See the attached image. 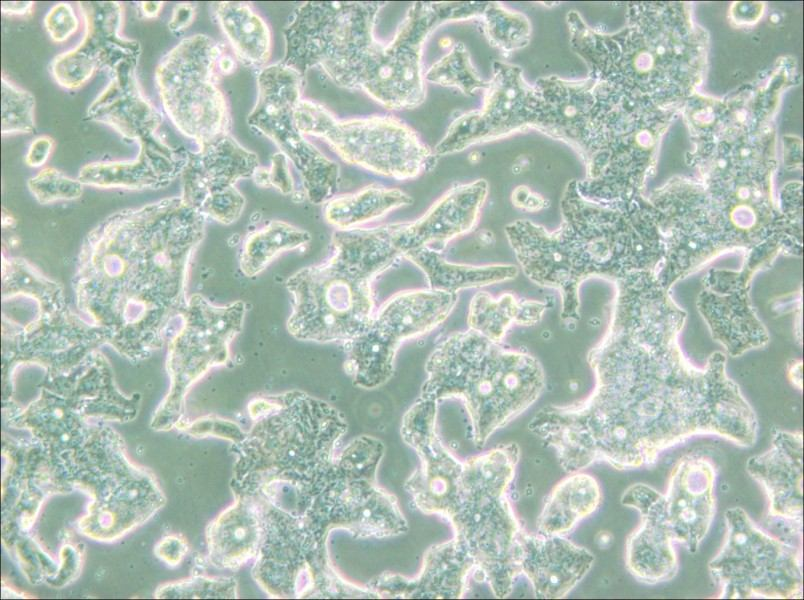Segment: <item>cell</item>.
<instances>
[{
	"mask_svg": "<svg viewBox=\"0 0 804 600\" xmlns=\"http://www.w3.org/2000/svg\"><path fill=\"white\" fill-rule=\"evenodd\" d=\"M597 384L582 401L539 410L528 424L565 472L596 463L650 467L666 450L697 436L751 447L758 421L738 388L718 374L626 371L601 351L591 356Z\"/></svg>",
	"mask_w": 804,
	"mask_h": 600,
	"instance_id": "6da1fadb",
	"label": "cell"
},
{
	"mask_svg": "<svg viewBox=\"0 0 804 600\" xmlns=\"http://www.w3.org/2000/svg\"><path fill=\"white\" fill-rule=\"evenodd\" d=\"M438 402L420 398L402 419L401 435L419 458L405 489L423 513L446 520L476 565L474 579L497 598L508 597L520 576L519 539L525 530L510 500L520 449L499 445L460 460L437 430Z\"/></svg>",
	"mask_w": 804,
	"mask_h": 600,
	"instance_id": "7a4b0ae2",
	"label": "cell"
},
{
	"mask_svg": "<svg viewBox=\"0 0 804 600\" xmlns=\"http://www.w3.org/2000/svg\"><path fill=\"white\" fill-rule=\"evenodd\" d=\"M331 243L329 259L286 282L292 296L287 329L298 340L346 343L358 336L373 316V280L403 257L392 224L337 229Z\"/></svg>",
	"mask_w": 804,
	"mask_h": 600,
	"instance_id": "3957f363",
	"label": "cell"
},
{
	"mask_svg": "<svg viewBox=\"0 0 804 600\" xmlns=\"http://www.w3.org/2000/svg\"><path fill=\"white\" fill-rule=\"evenodd\" d=\"M425 370L420 398L461 400L472 442L478 448L526 411L546 384L544 370L534 356L471 329L454 332L438 343Z\"/></svg>",
	"mask_w": 804,
	"mask_h": 600,
	"instance_id": "277c9868",
	"label": "cell"
},
{
	"mask_svg": "<svg viewBox=\"0 0 804 600\" xmlns=\"http://www.w3.org/2000/svg\"><path fill=\"white\" fill-rule=\"evenodd\" d=\"M562 223L554 231L529 220L505 227L506 237L523 273L535 284L561 296V319L579 317L578 288L590 275L606 272L611 244L605 216L567 184L560 202Z\"/></svg>",
	"mask_w": 804,
	"mask_h": 600,
	"instance_id": "5b68a950",
	"label": "cell"
},
{
	"mask_svg": "<svg viewBox=\"0 0 804 600\" xmlns=\"http://www.w3.org/2000/svg\"><path fill=\"white\" fill-rule=\"evenodd\" d=\"M716 477L711 460L686 454L674 464L665 493L645 483L630 485L621 503L640 515L638 526L626 540L630 548L642 558L661 564L678 560L675 544L695 553L715 517Z\"/></svg>",
	"mask_w": 804,
	"mask_h": 600,
	"instance_id": "8992f818",
	"label": "cell"
},
{
	"mask_svg": "<svg viewBox=\"0 0 804 600\" xmlns=\"http://www.w3.org/2000/svg\"><path fill=\"white\" fill-rule=\"evenodd\" d=\"M487 2H414L393 38L381 41L340 76L339 87L360 90L389 110L413 109L424 102L423 48L441 25L480 19Z\"/></svg>",
	"mask_w": 804,
	"mask_h": 600,
	"instance_id": "52a82bcc",
	"label": "cell"
},
{
	"mask_svg": "<svg viewBox=\"0 0 804 600\" xmlns=\"http://www.w3.org/2000/svg\"><path fill=\"white\" fill-rule=\"evenodd\" d=\"M294 120L303 135L322 139L344 162L384 177L413 179L438 161L416 131L393 115L340 119L324 105L301 99Z\"/></svg>",
	"mask_w": 804,
	"mask_h": 600,
	"instance_id": "ba28073f",
	"label": "cell"
},
{
	"mask_svg": "<svg viewBox=\"0 0 804 600\" xmlns=\"http://www.w3.org/2000/svg\"><path fill=\"white\" fill-rule=\"evenodd\" d=\"M722 546L709 561L722 599L803 598L802 545L756 524L740 507L724 514Z\"/></svg>",
	"mask_w": 804,
	"mask_h": 600,
	"instance_id": "9c48e42d",
	"label": "cell"
},
{
	"mask_svg": "<svg viewBox=\"0 0 804 600\" xmlns=\"http://www.w3.org/2000/svg\"><path fill=\"white\" fill-rule=\"evenodd\" d=\"M225 49L196 34L182 39L159 62L155 83L173 125L201 147L230 134L232 118L224 92L220 59Z\"/></svg>",
	"mask_w": 804,
	"mask_h": 600,
	"instance_id": "30bf717a",
	"label": "cell"
},
{
	"mask_svg": "<svg viewBox=\"0 0 804 600\" xmlns=\"http://www.w3.org/2000/svg\"><path fill=\"white\" fill-rule=\"evenodd\" d=\"M386 2L307 1L283 29L282 63L305 77L320 68L334 83L379 42L374 30Z\"/></svg>",
	"mask_w": 804,
	"mask_h": 600,
	"instance_id": "8fae6325",
	"label": "cell"
},
{
	"mask_svg": "<svg viewBox=\"0 0 804 600\" xmlns=\"http://www.w3.org/2000/svg\"><path fill=\"white\" fill-rule=\"evenodd\" d=\"M304 76L281 61L257 75V98L248 124L269 138L295 166L312 204L326 203L338 186L339 165L325 156L298 129L295 109L302 99Z\"/></svg>",
	"mask_w": 804,
	"mask_h": 600,
	"instance_id": "7c38bea8",
	"label": "cell"
},
{
	"mask_svg": "<svg viewBox=\"0 0 804 600\" xmlns=\"http://www.w3.org/2000/svg\"><path fill=\"white\" fill-rule=\"evenodd\" d=\"M457 301V293L432 289L403 291L389 298L365 329L345 343V369L354 384L373 389L387 382L400 345L440 325Z\"/></svg>",
	"mask_w": 804,
	"mask_h": 600,
	"instance_id": "4fadbf2b",
	"label": "cell"
},
{
	"mask_svg": "<svg viewBox=\"0 0 804 600\" xmlns=\"http://www.w3.org/2000/svg\"><path fill=\"white\" fill-rule=\"evenodd\" d=\"M484 91L480 109L454 117L434 148L438 157L531 129L536 91L524 79L519 66L495 61L493 76Z\"/></svg>",
	"mask_w": 804,
	"mask_h": 600,
	"instance_id": "5bb4252c",
	"label": "cell"
},
{
	"mask_svg": "<svg viewBox=\"0 0 804 600\" xmlns=\"http://www.w3.org/2000/svg\"><path fill=\"white\" fill-rule=\"evenodd\" d=\"M259 166L257 155L231 134L220 137L188 152L181 174L182 199L204 217L231 224L245 207V198L236 184L252 178Z\"/></svg>",
	"mask_w": 804,
	"mask_h": 600,
	"instance_id": "9a60e30c",
	"label": "cell"
},
{
	"mask_svg": "<svg viewBox=\"0 0 804 600\" xmlns=\"http://www.w3.org/2000/svg\"><path fill=\"white\" fill-rule=\"evenodd\" d=\"M746 470L768 501L764 528L802 545V432L777 430L770 448L750 457Z\"/></svg>",
	"mask_w": 804,
	"mask_h": 600,
	"instance_id": "2e32d148",
	"label": "cell"
},
{
	"mask_svg": "<svg viewBox=\"0 0 804 600\" xmlns=\"http://www.w3.org/2000/svg\"><path fill=\"white\" fill-rule=\"evenodd\" d=\"M533 86L536 106L531 129L568 144L589 159L591 166L602 130L598 95L591 85L551 75L539 78Z\"/></svg>",
	"mask_w": 804,
	"mask_h": 600,
	"instance_id": "e0dca14e",
	"label": "cell"
},
{
	"mask_svg": "<svg viewBox=\"0 0 804 600\" xmlns=\"http://www.w3.org/2000/svg\"><path fill=\"white\" fill-rule=\"evenodd\" d=\"M488 192L484 179L451 187L417 220L392 224L394 244L403 256L422 247L440 252L473 229Z\"/></svg>",
	"mask_w": 804,
	"mask_h": 600,
	"instance_id": "ac0fdd59",
	"label": "cell"
},
{
	"mask_svg": "<svg viewBox=\"0 0 804 600\" xmlns=\"http://www.w3.org/2000/svg\"><path fill=\"white\" fill-rule=\"evenodd\" d=\"M476 565L455 538L429 547L415 577L384 573L374 581L376 595L404 599H460L469 589Z\"/></svg>",
	"mask_w": 804,
	"mask_h": 600,
	"instance_id": "d6986e66",
	"label": "cell"
},
{
	"mask_svg": "<svg viewBox=\"0 0 804 600\" xmlns=\"http://www.w3.org/2000/svg\"><path fill=\"white\" fill-rule=\"evenodd\" d=\"M594 555L564 536L531 534L524 530L519 539L520 575L531 584L540 599L566 597L586 576Z\"/></svg>",
	"mask_w": 804,
	"mask_h": 600,
	"instance_id": "ffe728a7",
	"label": "cell"
},
{
	"mask_svg": "<svg viewBox=\"0 0 804 600\" xmlns=\"http://www.w3.org/2000/svg\"><path fill=\"white\" fill-rule=\"evenodd\" d=\"M138 142L139 153L134 159L86 164L78 179L100 188L159 189L182 174L189 150L174 148L156 134Z\"/></svg>",
	"mask_w": 804,
	"mask_h": 600,
	"instance_id": "44dd1931",
	"label": "cell"
},
{
	"mask_svg": "<svg viewBox=\"0 0 804 600\" xmlns=\"http://www.w3.org/2000/svg\"><path fill=\"white\" fill-rule=\"evenodd\" d=\"M136 67L123 63L110 72V82L90 104L87 115L122 137L139 141L156 134L162 115L143 93Z\"/></svg>",
	"mask_w": 804,
	"mask_h": 600,
	"instance_id": "7402d4cb",
	"label": "cell"
},
{
	"mask_svg": "<svg viewBox=\"0 0 804 600\" xmlns=\"http://www.w3.org/2000/svg\"><path fill=\"white\" fill-rule=\"evenodd\" d=\"M85 25L84 37L75 49L97 70L112 72L123 63H138V41L126 39L120 31L123 8L119 2H78Z\"/></svg>",
	"mask_w": 804,
	"mask_h": 600,
	"instance_id": "603a6c76",
	"label": "cell"
},
{
	"mask_svg": "<svg viewBox=\"0 0 804 600\" xmlns=\"http://www.w3.org/2000/svg\"><path fill=\"white\" fill-rule=\"evenodd\" d=\"M263 539L262 510L248 496H240L209 525V557L217 567L237 568L258 554Z\"/></svg>",
	"mask_w": 804,
	"mask_h": 600,
	"instance_id": "cb8c5ba5",
	"label": "cell"
},
{
	"mask_svg": "<svg viewBox=\"0 0 804 600\" xmlns=\"http://www.w3.org/2000/svg\"><path fill=\"white\" fill-rule=\"evenodd\" d=\"M601 488L597 480L580 471L559 481L547 495L536 526L539 534L565 536L600 505Z\"/></svg>",
	"mask_w": 804,
	"mask_h": 600,
	"instance_id": "d4e9b609",
	"label": "cell"
},
{
	"mask_svg": "<svg viewBox=\"0 0 804 600\" xmlns=\"http://www.w3.org/2000/svg\"><path fill=\"white\" fill-rule=\"evenodd\" d=\"M212 10L235 59L259 71L266 67L272 53V34L256 9L247 2L223 1L212 3Z\"/></svg>",
	"mask_w": 804,
	"mask_h": 600,
	"instance_id": "484cf974",
	"label": "cell"
},
{
	"mask_svg": "<svg viewBox=\"0 0 804 600\" xmlns=\"http://www.w3.org/2000/svg\"><path fill=\"white\" fill-rule=\"evenodd\" d=\"M403 257L424 272L429 289L449 293L512 280L519 272L511 264L473 266L451 263L441 252L428 247L408 251Z\"/></svg>",
	"mask_w": 804,
	"mask_h": 600,
	"instance_id": "4316f807",
	"label": "cell"
},
{
	"mask_svg": "<svg viewBox=\"0 0 804 600\" xmlns=\"http://www.w3.org/2000/svg\"><path fill=\"white\" fill-rule=\"evenodd\" d=\"M547 309L546 301L520 299L509 292L496 298L488 292H478L471 299L467 324L469 329L501 343L511 325H535Z\"/></svg>",
	"mask_w": 804,
	"mask_h": 600,
	"instance_id": "83f0119b",
	"label": "cell"
},
{
	"mask_svg": "<svg viewBox=\"0 0 804 600\" xmlns=\"http://www.w3.org/2000/svg\"><path fill=\"white\" fill-rule=\"evenodd\" d=\"M412 202L413 199L400 189L371 183L354 193L332 197L325 203L324 218L338 230H348Z\"/></svg>",
	"mask_w": 804,
	"mask_h": 600,
	"instance_id": "f1b7e54d",
	"label": "cell"
},
{
	"mask_svg": "<svg viewBox=\"0 0 804 600\" xmlns=\"http://www.w3.org/2000/svg\"><path fill=\"white\" fill-rule=\"evenodd\" d=\"M310 239L303 229L284 221H270L247 235L240 254V269L245 276L254 277L280 253L299 248Z\"/></svg>",
	"mask_w": 804,
	"mask_h": 600,
	"instance_id": "f546056e",
	"label": "cell"
},
{
	"mask_svg": "<svg viewBox=\"0 0 804 600\" xmlns=\"http://www.w3.org/2000/svg\"><path fill=\"white\" fill-rule=\"evenodd\" d=\"M480 20L489 44L505 55L526 47L530 42L532 28L528 17L500 2H487Z\"/></svg>",
	"mask_w": 804,
	"mask_h": 600,
	"instance_id": "4dcf8cb0",
	"label": "cell"
},
{
	"mask_svg": "<svg viewBox=\"0 0 804 600\" xmlns=\"http://www.w3.org/2000/svg\"><path fill=\"white\" fill-rule=\"evenodd\" d=\"M425 81L446 87H455L471 96L478 89L485 90L489 81L483 80L473 66L467 47L455 43L450 51L435 62L424 74Z\"/></svg>",
	"mask_w": 804,
	"mask_h": 600,
	"instance_id": "1f68e13d",
	"label": "cell"
},
{
	"mask_svg": "<svg viewBox=\"0 0 804 600\" xmlns=\"http://www.w3.org/2000/svg\"><path fill=\"white\" fill-rule=\"evenodd\" d=\"M1 133H31L35 129V98L6 77L1 78Z\"/></svg>",
	"mask_w": 804,
	"mask_h": 600,
	"instance_id": "d6a6232c",
	"label": "cell"
},
{
	"mask_svg": "<svg viewBox=\"0 0 804 600\" xmlns=\"http://www.w3.org/2000/svg\"><path fill=\"white\" fill-rule=\"evenodd\" d=\"M82 183L53 167L41 169L28 181V187L41 203L78 198L82 193Z\"/></svg>",
	"mask_w": 804,
	"mask_h": 600,
	"instance_id": "836d02e7",
	"label": "cell"
},
{
	"mask_svg": "<svg viewBox=\"0 0 804 600\" xmlns=\"http://www.w3.org/2000/svg\"><path fill=\"white\" fill-rule=\"evenodd\" d=\"M55 81L66 89L84 85L97 69L75 48L57 55L50 66Z\"/></svg>",
	"mask_w": 804,
	"mask_h": 600,
	"instance_id": "e575fe53",
	"label": "cell"
},
{
	"mask_svg": "<svg viewBox=\"0 0 804 600\" xmlns=\"http://www.w3.org/2000/svg\"><path fill=\"white\" fill-rule=\"evenodd\" d=\"M288 158L278 152L271 158V166L265 168L259 166L252 179L255 184L262 188L275 187L284 195H289L294 191V181L290 172Z\"/></svg>",
	"mask_w": 804,
	"mask_h": 600,
	"instance_id": "d590c367",
	"label": "cell"
},
{
	"mask_svg": "<svg viewBox=\"0 0 804 600\" xmlns=\"http://www.w3.org/2000/svg\"><path fill=\"white\" fill-rule=\"evenodd\" d=\"M44 26L55 42H64L79 27V19L69 3H56L44 18Z\"/></svg>",
	"mask_w": 804,
	"mask_h": 600,
	"instance_id": "8d00e7d4",
	"label": "cell"
},
{
	"mask_svg": "<svg viewBox=\"0 0 804 600\" xmlns=\"http://www.w3.org/2000/svg\"><path fill=\"white\" fill-rule=\"evenodd\" d=\"M515 207L527 212H537L549 207L550 202L540 194H537L527 186L516 187L511 196Z\"/></svg>",
	"mask_w": 804,
	"mask_h": 600,
	"instance_id": "74e56055",
	"label": "cell"
},
{
	"mask_svg": "<svg viewBox=\"0 0 804 600\" xmlns=\"http://www.w3.org/2000/svg\"><path fill=\"white\" fill-rule=\"evenodd\" d=\"M54 148L51 137L43 135L35 138L25 155V163L30 167H40L48 160Z\"/></svg>",
	"mask_w": 804,
	"mask_h": 600,
	"instance_id": "f35d334b",
	"label": "cell"
},
{
	"mask_svg": "<svg viewBox=\"0 0 804 600\" xmlns=\"http://www.w3.org/2000/svg\"><path fill=\"white\" fill-rule=\"evenodd\" d=\"M196 13L195 5L191 3H179L173 10L172 17L169 21V29L172 32H180L188 27Z\"/></svg>",
	"mask_w": 804,
	"mask_h": 600,
	"instance_id": "ab89813d",
	"label": "cell"
},
{
	"mask_svg": "<svg viewBox=\"0 0 804 600\" xmlns=\"http://www.w3.org/2000/svg\"><path fill=\"white\" fill-rule=\"evenodd\" d=\"M33 4L26 1H3L1 11L7 15H26L31 12Z\"/></svg>",
	"mask_w": 804,
	"mask_h": 600,
	"instance_id": "60d3db41",
	"label": "cell"
},
{
	"mask_svg": "<svg viewBox=\"0 0 804 600\" xmlns=\"http://www.w3.org/2000/svg\"><path fill=\"white\" fill-rule=\"evenodd\" d=\"M162 5H163L162 2L147 1L142 2L140 8L145 17L154 18L159 14Z\"/></svg>",
	"mask_w": 804,
	"mask_h": 600,
	"instance_id": "b9f144b4",
	"label": "cell"
},
{
	"mask_svg": "<svg viewBox=\"0 0 804 600\" xmlns=\"http://www.w3.org/2000/svg\"><path fill=\"white\" fill-rule=\"evenodd\" d=\"M596 542L601 549L608 548L609 546H611V543L613 542V536L610 532L600 531L599 534L597 535Z\"/></svg>",
	"mask_w": 804,
	"mask_h": 600,
	"instance_id": "7bdbcfd3",
	"label": "cell"
}]
</instances>
